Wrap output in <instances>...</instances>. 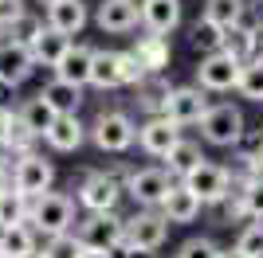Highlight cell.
<instances>
[{
  "label": "cell",
  "instance_id": "7dc6e473",
  "mask_svg": "<svg viewBox=\"0 0 263 258\" xmlns=\"http://www.w3.org/2000/svg\"><path fill=\"white\" fill-rule=\"evenodd\" d=\"M79 258H114V254H102V250H83Z\"/></svg>",
  "mask_w": 263,
  "mask_h": 258
},
{
  "label": "cell",
  "instance_id": "e575fe53",
  "mask_svg": "<svg viewBox=\"0 0 263 258\" xmlns=\"http://www.w3.org/2000/svg\"><path fill=\"white\" fill-rule=\"evenodd\" d=\"M44 254L47 258H79L83 254V243L75 239V231H67V235H55L44 243Z\"/></svg>",
  "mask_w": 263,
  "mask_h": 258
},
{
  "label": "cell",
  "instance_id": "7c38bea8",
  "mask_svg": "<svg viewBox=\"0 0 263 258\" xmlns=\"http://www.w3.org/2000/svg\"><path fill=\"white\" fill-rule=\"evenodd\" d=\"M169 235V219L161 211H138L126 219V243L130 250H157Z\"/></svg>",
  "mask_w": 263,
  "mask_h": 258
},
{
  "label": "cell",
  "instance_id": "74e56055",
  "mask_svg": "<svg viewBox=\"0 0 263 258\" xmlns=\"http://www.w3.org/2000/svg\"><path fill=\"white\" fill-rule=\"evenodd\" d=\"M35 141H40V137H32V133H28L20 121H16V125H12V133H8V141H4V149L16 153V157H28V153H35V149H32Z\"/></svg>",
  "mask_w": 263,
  "mask_h": 258
},
{
  "label": "cell",
  "instance_id": "9a60e30c",
  "mask_svg": "<svg viewBox=\"0 0 263 258\" xmlns=\"http://www.w3.org/2000/svg\"><path fill=\"white\" fill-rule=\"evenodd\" d=\"M138 16H142L149 35H169L181 24V0H142Z\"/></svg>",
  "mask_w": 263,
  "mask_h": 258
},
{
  "label": "cell",
  "instance_id": "4dcf8cb0",
  "mask_svg": "<svg viewBox=\"0 0 263 258\" xmlns=\"http://www.w3.org/2000/svg\"><path fill=\"white\" fill-rule=\"evenodd\" d=\"M236 94L248 98V102H263V59H252V63H243L240 82H236Z\"/></svg>",
  "mask_w": 263,
  "mask_h": 258
},
{
  "label": "cell",
  "instance_id": "f907efd6",
  "mask_svg": "<svg viewBox=\"0 0 263 258\" xmlns=\"http://www.w3.org/2000/svg\"><path fill=\"white\" fill-rule=\"evenodd\" d=\"M40 4H47V8H51V4H55V0H40Z\"/></svg>",
  "mask_w": 263,
  "mask_h": 258
},
{
  "label": "cell",
  "instance_id": "3957f363",
  "mask_svg": "<svg viewBox=\"0 0 263 258\" xmlns=\"http://www.w3.org/2000/svg\"><path fill=\"white\" fill-rule=\"evenodd\" d=\"M75 239L83 243V250H102V254H118L122 243H126V219H122L118 211L87 215V219H79Z\"/></svg>",
  "mask_w": 263,
  "mask_h": 258
},
{
  "label": "cell",
  "instance_id": "c3c4849f",
  "mask_svg": "<svg viewBox=\"0 0 263 258\" xmlns=\"http://www.w3.org/2000/svg\"><path fill=\"white\" fill-rule=\"evenodd\" d=\"M220 258H243V254H240V250H236V247H232V250H224V254H220Z\"/></svg>",
  "mask_w": 263,
  "mask_h": 258
},
{
  "label": "cell",
  "instance_id": "484cf974",
  "mask_svg": "<svg viewBox=\"0 0 263 258\" xmlns=\"http://www.w3.org/2000/svg\"><path fill=\"white\" fill-rule=\"evenodd\" d=\"M243 16H248V4H243V0H204V20L216 24L220 32L240 28Z\"/></svg>",
  "mask_w": 263,
  "mask_h": 258
},
{
  "label": "cell",
  "instance_id": "4fadbf2b",
  "mask_svg": "<svg viewBox=\"0 0 263 258\" xmlns=\"http://www.w3.org/2000/svg\"><path fill=\"white\" fill-rule=\"evenodd\" d=\"M177 141H181V125H173L165 114H157V118L138 125V145H142V153H149V157H161L165 161Z\"/></svg>",
  "mask_w": 263,
  "mask_h": 258
},
{
  "label": "cell",
  "instance_id": "ffe728a7",
  "mask_svg": "<svg viewBox=\"0 0 263 258\" xmlns=\"http://www.w3.org/2000/svg\"><path fill=\"white\" fill-rule=\"evenodd\" d=\"M134 59H138V67H142L145 75H161L165 67H169V39L165 35H142V39L134 43Z\"/></svg>",
  "mask_w": 263,
  "mask_h": 258
},
{
  "label": "cell",
  "instance_id": "6da1fadb",
  "mask_svg": "<svg viewBox=\"0 0 263 258\" xmlns=\"http://www.w3.org/2000/svg\"><path fill=\"white\" fill-rule=\"evenodd\" d=\"M28 227L40 231V235L55 239V235H67L75 227V200L63 192H47L40 200H32V211H28Z\"/></svg>",
  "mask_w": 263,
  "mask_h": 258
},
{
  "label": "cell",
  "instance_id": "1f68e13d",
  "mask_svg": "<svg viewBox=\"0 0 263 258\" xmlns=\"http://www.w3.org/2000/svg\"><path fill=\"white\" fill-rule=\"evenodd\" d=\"M189 43H193L197 51H204V55H216L220 47H224V32H220L216 24H209L204 16H200V20L193 24V32H189Z\"/></svg>",
  "mask_w": 263,
  "mask_h": 258
},
{
  "label": "cell",
  "instance_id": "d6a6232c",
  "mask_svg": "<svg viewBox=\"0 0 263 258\" xmlns=\"http://www.w3.org/2000/svg\"><path fill=\"white\" fill-rule=\"evenodd\" d=\"M236 192H240L248 215H252V219H263V176H243V180H236Z\"/></svg>",
  "mask_w": 263,
  "mask_h": 258
},
{
  "label": "cell",
  "instance_id": "52a82bcc",
  "mask_svg": "<svg viewBox=\"0 0 263 258\" xmlns=\"http://www.w3.org/2000/svg\"><path fill=\"white\" fill-rule=\"evenodd\" d=\"M90 141L99 145L102 153H126L138 141V125H134L130 114H122V110H102L95 125H90Z\"/></svg>",
  "mask_w": 263,
  "mask_h": 258
},
{
  "label": "cell",
  "instance_id": "f1b7e54d",
  "mask_svg": "<svg viewBox=\"0 0 263 258\" xmlns=\"http://www.w3.org/2000/svg\"><path fill=\"white\" fill-rule=\"evenodd\" d=\"M28 211H32V200H24L16 188L0 192V231H8V227H24V223H28Z\"/></svg>",
  "mask_w": 263,
  "mask_h": 258
},
{
  "label": "cell",
  "instance_id": "8992f818",
  "mask_svg": "<svg viewBox=\"0 0 263 258\" xmlns=\"http://www.w3.org/2000/svg\"><path fill=\"white\" fill-rule=\"evenodd\" d=\"M181 184H185L204 207H209V204H224V200L236 192V176H232V168H224V164H209V161L200 164V168H193Z\"/></svg>",
  "mask_w": 263,
  "mask_h": 258
},
{
  "label": "cell",
  "instance_id": "60d3db41",
  "mask_svg": "<svg viewBox=\"0 0 263 258\" xmlns=\"http://www.w3.org/2000/svg\"><path fill=\"white\" fill-rule=\"evenodd\" d=\"M12 125H16V114H12V110H4V106H0V149H4V141H8Z\"/></svg>",
  "mask_w": 263,
  "mask_h": 258
},
{
  "label": "cell",
  "instance_id": "d4e9b609",
  "mask_svg": "<svg viewBox=\"0 0 263 258\" xmlns=\"http://www.w3.org/2000/svg\"><path fill=\"white\" fill-rule=\"evenodd\" d=\"M200 164H204V153H200L197 141H189V137H181L173 149H169V157H165V172L177 176V180H185L189 172L200 168Z\"/></svg>",
  "mask_w": 263,
  "mask_h": 258
},
{
  "label": "cell",
  "instance_id": "277c9868",
  "mask_svg": "<svg viewBox=\"0 0 263 258\" xmlns=\"http://www.w3.org/2000/svg\"><path fill=\"white\" fill-rule=\"evenodd\" d=\"M248 125H243V110L232 106V102H212L204 121H200V137L216 145V149H232V145H240Z\"/></svg>",
  "mask_w": 263,
  "mask_h": 258
},
{
  "label": "cell",
  "instance_id": "7a4b0ae2",
  "mask_svg": "<svg viewBox=\"0 0 263 258\" xmlns=\"http://www.w3.org/2000/svg\"><path fill=\"white\" fill-rule=\"evenodd\" d=\"M145 71L138 67L130 51H95V67H90V86L99 90H118V86H138Z\"/></svg>",
  "mask_w": 263,
  "mask_h": 258
},
{
  "label": "cell",
  "instance_id": "5bb4252c",
  "mask_svg": "<svg viewBox=\"0 0 263 258\" xmlns=\"http://www.w3.org/2000/svg\"><path fill=\"white\" fill-rule=\"evenodd\" d=\"M32 71H35V63L24 43L0 39V86H24Z\"/></svg>",
  "mask_w": 263,
  "mask_h": 258
},
{
  "label": "cell",
  "instance_id": "f6af8a7d",
  "mask_svg": "<svg viewBox=\"0 0 263 258\" xmlns=\"http://www.w3.org/2000/svg\"><path fill=\"white\" fill-rule=\"evenodd\" d=\"M8 188H12V172L4 164V157H0V192H8Z\"/></svg>",
  "mask_w": 263,
  "mask_h": 258
},
{
  "label": "cell",
  "instance_id": "5b68a950",
  "mask_svg": "<svg viewBox=\"0 0 263 258\" xmlns=\"http://www.w3.org/2000/svg\"><path fill=\"white\" fill-rule=\"evenodd\" d=\"M126 196H130L134 204L142 207V211H157L165 204V196L173 192V176L165 168H134L126 180H122Z\"/></svg>",
  "mask_w": 263,
  "mask_h": 258
},
{
  "label": "cell",
  "instance_id": "ee69618b",
  "mask_svg": "<svg viewBox=\"0 0 263 258\" xmlns=\"http://www.w3.org/2000/svg\"><path fill=\"white\" fill-rule=\"evenodd\" d=\"M114 258H157V254H154V250H130V247H122Z\"/></svg>",
  "mask_w": 263,
  "mask_h": 258
},
{
  "label": "cell",
  "instance_id": "cb8c5ba5",
  "mask_svg": "<svg viewBox=\"0 0 263 258\" xmlns=\"http://www.w3.org/2000/svg\"><path fill=\"white\" fill-rule=\"evenodd\" d=\"M169 90L173 86L165 82L161 75H145L142 82L134 86V102L149 114V118H157V114H165V102H169Z\"/></svg>",
  "mask_w": 263,
  "mask_h": 258
},
{
  "label": "cell",
  "instance_id": "83f0119b",
  "mask_svg": "<svg viewBox=\"0 0 263 258\" xmlns=\"http://www.w3.org/2000/svg\"><path fill=\"white\" fill-rule=\"evenodd\" d=\"M16 121H20V125L28 129L32 137H44L47 129H51L55 114H51V106H47L44 98L35 94V98H28V102H24V106H20V114H16Z\"/></svg>",
  "mask_w": 263,
  "mask_h": 258
},
{
  "label": "cell",
  "instance_id": "7402d4cb",
  "mask_svg": "<svg viewBox=\"0 0 263 258\" xmlns=\"http://www.w3.org/2000/svg\"><path fill=\"white\" fill-rule=\"evenodd\" d=\"M200 207H204V204L189 192L185 184H173V192L165 196V204L157 207V211H161L165 219H169V227H173V223H193V219L200 215Z\"/></svg>",
  "mask_w": 263,
  "mask_h": 258
},
{
  "label": "cell",
  "instance_id": "f35d334b",
  "mask_svg": "<svg viewBox=\"0 0 263 258\" xmlns=\"http://www.w3.org/2000/svg\"><path fill=\"white\" fill-rule=\"evenodd\" d=\"M28 8H24V0H0V32H8L16 20H24Z\"/></svg>",
  "mask_w": 263,
  "mask_h": 258
},
{
  "label": "cell",
  "instance_id": "ba28073f",
  "mask_svg": "<svg viewBox=\"0 0 263 258\" xmlns=\"http://www.w3.org/2000/svg\"><path fill=\"white\" fill-rule=\"evenodd\" d=\"M51 184H55V168H51V161L40 157V153L20 157L16 168H12V188H16L24 200H40V196H47V192H51Z\"/></svg>",
  "mask_w": 263,
  "mask_h": 258
},
{
  "label": "cell",
  "instance_id": "836d02e7",
  "mask_svg": "<svg viewBox=\"0 0 263 258\" xmlns=\"http://www.w3.org/2000/svg\"><path fill=\"white\" fill-rule=\"evenodd\" d=\"M236 250H240L243 258H263V219H252V223L240 231Z\"/></svg>",
  "mask_w": 263,
  "mask_h": 258
},
{
  "label": "cell",
  "instance_id": "603a6c76",
  "mask_svg": "<svg viewBox=\"0 0 263 258\" xmlns=\"http://www.w3.org/2000/svg\"><path fill=\"white\" fill-rule=\"evenodd\" d=\"M44 141L51 145L55 153H75L79 145L87 141V125L79 121V114H75V118H55L51 129L44 133Z\"/></svg>",
  "mask_w": 263,
  "mask_h": 258
},
{
  "label": "cell",
  "instance_id": "e0dca14e",
  "mask_svg": "<svg viewBox=\"0 0 263 258\" xmlns=\"http://www.w3.org/2000/svg\"><path fill=\"white\" fill-rule=\"evenodd\" d=\"M28 51H32V63H35V67H51V71H55V67H59V59L71 51V39L44 24V28H40V35L28 43Z\"/></svg>",
  "mask_w": 263,
  "mask_h": 258
},
{
  "label": "cell",
  "instance_id": "bcb514c9",
  "mask_svg": "<svg viewBox=\"0 0 263 258\" xmlns=\"http://www.w3.org/2000/svg\"><path fill=\"white\" fill-rule=\"evenodd\" d=\"M255 59H263V28H255Z\"/></svg>",
  "mask_w": 263,
  "mask_h": 258
},
{
  "label": "cell",
  "instance_id": "2e32d148",
  "mask_svg": "<svg viewBox=\"0 0 263 258\" xmlns=\"http://www.w3.org/2000/svg\"><path fill=\"white\" fill-rule=\"evenodd\" d=\"M90 67H95V47L87 43H71V51L59 59L55 67V78L59 82H71V86H87L90 82Z\"/></svg>",
  "mask_w": 263,
  "mask_h": 258
},
{
  "label": "cell",
  "instance_id": "d6986e66",
  "mask_svg": "<svg viewBox=\"0 0 263 258\" xmlns=\"http://www.w3.org/2000/svg\"><path fill=\"white\" fill-rule=\"evenodd\" d=\"M40 98L51 106L55 118H75L79 106H83V86H71V82H59V78H51V82L40 90Z\"/></svg>",
  "mask_w": 263,
  "mask_h": 258
},
{
  "label": "cell",
  "instance_id": "8fae6325",
  "mask_svg": "<svg viewBox=\"0 0 263 258\" xmlns=\"http://www.w3.org/2000/svg\"><path fill=\"white\" fill-rule=\"evenodd\" d=\"M240 71L243 67L236 63V59H228L224 51L204 55L200 67H197V86L204 94H228V90H236V82H240Z\"/></svg>",
  "mask_w": 263,
  "mask_h": 258
},
{
  "label": "cell",
  "instance_id": "d590c367",
  "mask_svg": "<svg viewBox=\"0 0 263 258\" xmlns=\"http://www.w3.org/2000/svg\"><path fill=\"white\" fill-rule=\"evenodd\" d=\"M220 254H224V250H220L209 235H197V239H185L173 258H220Z\"/></svg>",
  "mask_w": 263,
  "mask_h": 258
},
{
  "label": "cell",
  "instance_id": "4316f807",
  "mask_svg": "<svg viewBox=\"0 0 263 258\" xmlns=\"http://www.w3.org/2000/svg\"><path fill=\"white\" fill-rule=\"evenodd\" d=\"M220 51L228 55V59H236V63H252L255 59V28L252 24H240V28H232V32H224V47Z\"/></svg>",
  "mask_w": 263,
  "mask_h": 258
},
{
  "label": "cell",
  "instance_id": "681fc988",
  "mask_svg": "<svg viewBox=\"0 0 263 258\" xmlns=\"http://www.w3.org/2000/svg\"><path fill=\"white\" fill-rule=\"evenodd\" d=\"M24 258H47V254H44V247H40V250H32V254H24Z\"/></svg>",
  "mask_w": 263,
  "mask_h": 258
},
{
  "label": "cell",
  "instance_id": "7bdbcfd3",
  "mask_svg": "<svg viewBox=\"0 0 263 258\" xmlns=\"http://www.w3.org/2000/svg\"><path fill=\"white\" fill-rule=\"evenodd\" d=\"M243 24H252V28H263V0H255L252 16H243Z\"/></svg>",
  "mask_w": 263,
  "mask_h": 258
},
{
  "label": "cell",
  "instance_id": "ac0fdd59",
  "mask_svg": "<svg viewBox=\"0 0 263 258\" xmlns=\"http://www.w3.org/2000/svg\"><path fill=\"white\" fill-rule=\"evenodd\" d=\"M47 28H55L59 35H79L87 28V4L83 0H55L47 8Z\"/></svg>",
  "mask_w": 263,
  "mask_h": 258
},
{
  "label": "cell",
  "instance_id": "9c48e42d",
  "mask_svg": "<svg viewBox=\"0 0 263 258\" xmlns=\"http://www.w3.org/2000/svg\"><path fill=\"white\" fill-rule=\"evenodd\" d=\"M126 196L118 176H110V172H90L87 180L79 184V204L87 207L90 215H106L118 207V200Z\"/></svg>",
  "mask_w": 263,
  "mask_h": 258
},
{
  "label": "cell",
  "instance_id": "f546056e",
  "mask_svg": "<svg viewBox=\"0 0 263 258\" xmlns=\"http://www.w3.org/2000/svg\"><path fill=\"white\" fill-rule=\"evenodd\" d=\"M32 250H40V247H35V231L28 223L0 231V254L4 258H24V254H32Z\"/></svg>",
  "mask_w": 263,
  "mask_h": 258
},
{
  "label": "cell",
  "instance_id": "8d00e7d4",
  "mask_svg": "<svg viewBox=\"0 0 263 258\" xmlns=\"http://www.w3.org/2000/svg\"><path fill=\"white\" fill-rule=\"evenodd\" d=\"M40 28H44V24H40V20L32 16V12H28V16H24V20H16V24H12V28H8L4 35H8L12 43H24V47H28V43H32L35 35H40Z\"/></svg>",
  "mask_w": 263,
  "mask_h": 258
},
{
  "label": "cell",
  "instance_id": "816d5d0a",
  "mask_svg": "<svg viewBox=\"0 0 263 258\" xmlns=\"http://www.w3.org/2000/svg\"><path fill=\"white\" fill-rule=\"evenodd\" d=\"M0 258H4V254H0Z\"/></svg>",
  "mask_w": 263,
  "mask_h": 258
},
{
  "label": "cell",
  "instance_id": "ab89813d",
  "mask_svg": "<svg viewBox=\"0 0 263 258\" xmlns=\"http://www.w3.org/2000/svg\"><path fill=\"white\" fill-rule=\"evenodd\" d=\"M220 207H224V223H240V219H252V215H248V207H243V200H240V192H232Z\"/></svg>",
  "mask_w": 263,
  "mask_h": 258
},
{
  "label": "cell",
  "instance_id": "44dd1931",
  "mask_svg": "<svg viewBox=\"0 0 263 258\" xmlns=\"http://www.w3.org/2000/svg\"><path fill=\"white\" fill-rule=\"evenodd\" d=\"M99 28L102 32H130V28H138V4L134 0H102L99 4Z\"/></svg>",
  "mask_w": 263,
  "mask_h": 258
},
{
  "label": "cell",
  "instance_id": "30bf717a",
  "mask_svg": "<svg viewBox=\"0 0 263 258\" xmlns=\"http://www.w3.org/2000/svg\"><path fill=\"white\" fill-rule=\"evenodd\" d=\"M209 94L200 90V86H173L169 90V102H165V118L173 121V125H200L204 114H209Z\"/></svg>",
  "mask_w": 263,
  "mask_h": 258
},
{
  "label": "cell",
  "instance_id": "b9f144b4",
  "mask_svg": "<svg viewBox=\"0 0 263 258\" xmlns=\"http://www.w3.org/2000/svg\"><path fill=\"white\" fill-rule=\"evenodd\" d=\"M248 161V176H263V145L252 153V157H243Z\"/></svg>",
  "mask_w": 263,
  "mask_h": 258
}]
</instances>
